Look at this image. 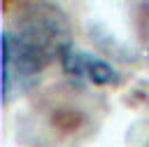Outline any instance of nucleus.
<instances>
[{
  "mask_svg": "<svg viewBox=\"0 0 149 147\" xmlns=\"http://www.w3.org/2000/svg\"><path fill=\"white\" fill-rule=\"evenodd\" d=\"M61 65H63V72L77 82H91L95 86H107V84L119 82V75L112 68V63H107L105 58H100L91 51L77 49V47H70L63 54Z\"/></svg>",
  "mask_w": 149,
  "mask_h": 147,
  "instance_id": "f03ea898",
  "label": "nucleus"
},
{
  "mask_svg": "<svg viewBox=\"0 0 149 147\" xmlns=\"http://www.w3.org/2000/svg\"><path fill=\"white\" fill-rule=\"evenodd\" d=\"M72 47L70 21L51 2H30L16 16V30L2 33V100L9 103L14 89L30 84L40 70L61 61Z\"/></svg>",
  "mask_w": 149,
  "mask_h": 147,
  "instance_id": "f257e3e1",
  "label": "nucleus"
}]
</instances>
